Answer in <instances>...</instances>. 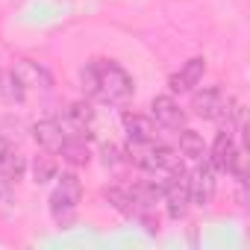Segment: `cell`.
Listing matches in <instances>:
<instances>
[{"instance_id":"6da1fadb","label":"cell","mask_w":250,"mask_h":250,"mask_svg":"<svg viewBox=\"0 0 250 250\" xmlns=\"http://www.w3.org/2000/svg\"><path fill=\"white\" fill-rule=\"evenodd\" d=\"M83 91L100 103H124L133 97V77L112 59H91L83 74Z\"/></svg>"},{"instance_id":"7a4b0ae2","label":"cell","mask_w":250,"mask_h":250,"mask_svg":"<svg viewBox=\"0 0 250 250\" xmlns=\"http://www.w3.org/2000/svg\"><path fill=\"white\" fill-rule=\"evenodd\" d=\"M130 156H133V162H136L139 168H145L147 174L159 177V183H162L165 177H171V174H177V171L186 168L180 150H174V147H159L156 142L147 145V147H130Z\"/></svg>"},{"instance_id":"3957f363","label":"cell","mask_w":250,"mask_h":250,"mask_svg":"<svg viewBox=\"0 0 250 250\" xmlns=\"http://www.w3.org/2000/svg\"><path fill=\"white\" fill-rule=\"evenodd\" d=\"M83 200V186L77 180V174H62L56 180V188L50 194V212H53V221L59 227H68L77 215V206Z\"/></svg>"},{"instance_id":"277c9868","label":"cell","mask_w":250,"mask_h":250,"mask_svg":"<svg viewBox=\"0 0 250 250\" xmlns=\"http://www.w3.org/2000/svg\"><path fill=\"white\" fill-rule=\"evenodd\" d=\"M209 165H212L215 171L232 174V177H238V180L247 177V171H244V150H238V145H235V139H232L229 130L218 133V139H215V145H212V150H209Z\"/></svg>"},{"instance_id":"5b68a950","label":"cell","mask_w":250,"mask_h":250,"mask_svg":"<svg viewBox=\"0 0 250 250\" xmlns=\"http://www.w3.org/2000/svg\"><path fill=\"white\" fill-rule=\"evenodd\" d=\"M159 188H162V200L168 206V215L171 218H183L188 212V203H191V197H188V171L183 168V171L165 177L159 183Z\"/></svg>"},{"instance_id":"8992f818","label":"cell","mask_w":250,"mask_h":250,"mask_svg":"<svg viewBox=\"0 0 250 250\" xmlns=\"http://www.w3.org/2000/svg\"><path fill=\"white\" fill-rule=\"evenodd\" d=\"M188 197L194 206H206L215 197V168L203 159L194 165V171H188Z\"/></svg>"},{"instance_id":"52a82bcc","label":"cell","mask_w":250,"mask_h":250,"mask_svg":"<svg viewBox=\"0 0 250 250\" xmlns=\"http://www.w3.org/2000/svg\"><path fill=\"white\" fill-rule=\"evenodd\" d=\"M227 106H229V97H224L221 88H203V91L191 94V109H194L197 118L218 121V118H224Z\"/></svg>"},{"instance_id":"ba28073f","label":"cell","mask_w":250,"mask_h":250,"mask_svg":"<svg viewBox=\"0 0 250 250\" xmlns=\"http://www.w3.org/2000/svg\"><path fill=\"white\" fill-rule=\"evenodd\" d=\"M124 133L130 147H147L156 142V121L147 115H124Z\"/></svg>"},{"instance_id":"9c48e42d","label":"cell","mask_w":250,"mask_h":250,"mask_svg":"<svg viewBox=\"0 0 250 250\" xmlns=\"http://www.w3.org/2000/svg\"><path fill=\"white\" fill-rule=\"evenodd\" d=\"M150 118H153L156 124H162V127H168V130L186 127V112L180 109V103H177L171 94L153 97V103H150Z\"/></svg>"},{"instance_id":"30bf717a","label":"cell","mask_w":250,"mask_h":250,"mask_svg":"<svg viewBox=\"0 0 250 250\" xmlns=\"http://www.w3.org/2000/svg\"><path fill=\"white\" fill-rule=\"evenodd\" d=\"M203 71H206V59H203V56H194V59H188V62L168 80V88H171L174 94L194 91V85H200V80H203Z\"/></svg>"},{"instance_id":"8fae6325","label":"cell","mask_w":250,"mask_h":250,"mask_svg":"<svg viewBox=\"0 0 250 250\" xmlns=\"http://www.w3.org/2000/svg\"><path fill=\"white\" fill-rule=\"evenodd\" d=\"M33 139H36V145L42 150H50V153H59L62 145L68 142L65 133H62V127H59V121H53V118L36 124V127H33Z\"/></svg>"},{"instance_id":"7c38bea8","label":"cell","mask_w":250,"mask_h":250,"mask_svg":"<svg viewBox=\"0 0 250 250\" xmlns=\"http://www.w3.org/2000/svg\"><path fill=\"white\" fill-rule=\"evenodd\" d=\"M177 136H180V156H186V159H191V162L206 159V145H203L200 133L180 127V133H177Z\"/></svg>"},{"instance_id":"4fadbf2b","label":"cell","mask_w":250,"mask_h":250,"mask_svg":"<svg viewBox=\"0 0 250 250\" xmlns=\"http://www.w3.org/2000/svg\"><path fill=\"white\" fill-rule=\"evenodd\" d=\"M15 77L21 80L24 88H27V85H39V88H47V85H50L47 71H42V68L33 65V62H21V65H15Z\"/></svg>"},{"instance_id":"5bb4252c","label":"cell","mask_w":250,"mask_h":250,"mask_svg":"<svg viewBox=\"0 0 250 250\" xmlns=\"http://www.w3.org/2000/svg\"><path fill=\"white\" fill-rule=\"evenodd\" d=\"M103 194H106V200H109L121 215L136 218V200H133V191H130V188H118V186H112V188H106Z\"/></svg>"},{"instance_id":"9a60e30c","label":"cell","mask_w":250,"mask_h":250,"mask_svg":"<svg viewBox=\"0 0 250 250\" xmlns=\"http://www.w3.org/2000/svg\"><path fill=\"white\" fill-rule=\"evenodd\" d=\"M56 171H59V165H56V159H53L50 150H44L42 156L33 159V180H36V183H50V180H56Z\"/></svg>"},{"instance_id":"2e32d148","label":"cell","mask_w":250,"mask_h":250,"mask_svg":"<svg viewBox=\"0 0 250 250\" xmlns=\"http://www.w3.org/2000/svg\"><path fill=\"white\" fill-rule=\"evenodd\" d=\"M62 159L68 162V165H85L88 162V147H85V139H68L65 145H62Z\"/></svg>"},{"instance_id":"e0dca14e","label":"cell","mask_w":250,"mask_h":250,"mask_svg":"<svg viewBox=\"0 0 250 250\" xmlns=\"http://www.w3.org/2000/svg\"><path fill=\"white\" fill-rule=\"evenodd\" d=\"M24 171H27V162H24V156L15 153V150H9V156L0 162V174H3L9 183H18V180L24 177Z\"/></svg>"},{"instance_id":"ac0fdd59","label":"cell","mask_w":250,"mask_h":250,"mask_svg":"<svg viewBox=\"0 0 250 250\" xmlns=\"http://www.w3.org/2000/svg\"><path fill=\"white\" fill-rule=\"evenodd\" d=\"M0 97H6V100H21L24 97V85L15 77V71H0Z\"/></svg>"},{"instance_id":"d6986e66","label":"cell","mask_w":250,"mask_h":250,"mask_svg":"<svg viewBox=\"0 0 250 250\" xmlns=\"http://www.w3.org/2000/svg\"><path fill=\"white\" fill-rule=\"evenodd\" d=\"M103 162H106V168H109V165L118 168V165L124 162V159H121V150H118L115 145H106V147H103Z\"/></svg>"},{"instance_id":"ffe728a7","label":"cell","mask_w":250,"mask_h":250,"mask_svg":"<svg viewBox=\"0 0 250 250\" xmlns=\"http://www.w3.org/2000/svg\"><path fill=\"white\" fill-rule=\"evenodd\" d=\"M9 194H12V183H9L3 174H0V203H3V200H9Z\"/></svg>"},{"instance_id":"44dd1931","label":"cell","mask_w":250,"mask_h":250,"mask_svg":"<svg viewBox=\"0 0 250 250\" xmlns=\"http://www.w3.org/2000/svg\"><path fill=\"white\" fill-rule=\"evenodd\" d=\"M9 150H12V147H9V142H6L3 136H0V162H3V159L9 156Z\"/></svg>"}]
</instances>
